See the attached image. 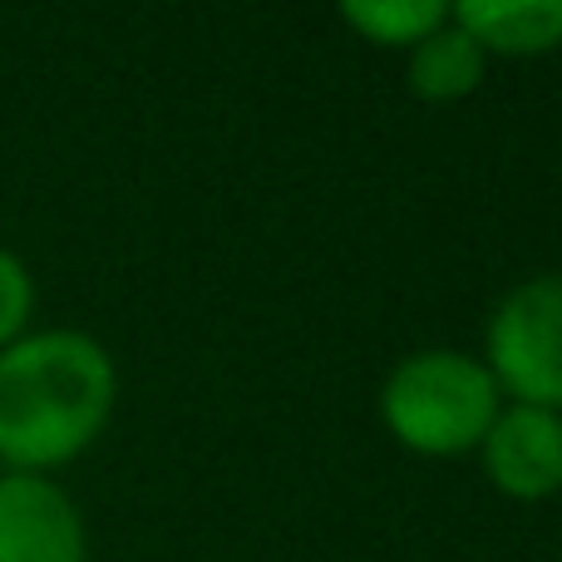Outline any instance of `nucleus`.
<instances>
[{
	"label": "nucleus",
	"mask_w": 562,
	"mask_h": 562,
	"mask_svg": "<svg viewBox=\"0 0 562 562\" xmlns=\"http://www.w3.org/2000/svg\"><path fill=\"white\" fill-rule=\"evenodd\" d=\"M479 449L494 488L508 498H548L562 488V415L553 409H498Z\"/></svg>",
	"instance_id": "5"
},
{
	"label": "nucleus",
	"mask_w": 562,
	"mask_h": 562,
	"mask_svg": "<svg viewBox=\"0 0 562 562\" xmlns=\"http://www.w3.org/2000/svg\"><path fill=\"white\" fill-rule=\"evenodd\" d=\"M484 65L488 55L479 49V40L469 30H459L454 20H445L435 35H425L409 49L405 79H409V94L429 99V104H445V99L474 94L479 79H484Z\"/></svg>",
	"instance_id": "7"
},
{
	"label": "nucleus",
	"mask_w": 562,
	"mask_h": 562,
	"mask_svg": "<svg viewBox=\"0 0 562 562\" xmlns=\"http://www.w3.org/2000/svg\"><path fill=\"white\" fill-rule=\"evenodd\" d=\"M385 425L415 454L479 449L498 419V385L464 350H419L385 380Z\"/></svg>",
	"instance_id": "2"
},
{
	"label": "nucleus",
	"mask_w": 562,
	"mask_h": 562,
	"mask_svg": "<svg viewBox=\"0 0 562 562\" xmlns=\"http://www.w3.org/2000/svg\"><path fill=\"white\" fill-rule=\"evenodd\" d=\"M75 498L45 474H0V562H85Z\"/></svg>",
	"instance_id": "4"
},
{
	"label": "nucleus",
	"mask_w": 562,
	"mask_h": 562,
	"mask_svg": "<svg viewBox=\"0 0 562 562\" xmlns=\"http://www.w3.org/2000/svg\"><path fill=\"white\" fill-rule=\"evenodd\" d=\"M30 311H35V281L10 247H0V350L25 336Z\"/></svg>",
	"instance_id": "9"
},
{
	"label": "nucleus",
	"mask_w": 562,
	"mask_h": 562,
	"mask_svg": "<svg viewBox=\"0 0 562 562\" xmlns=\"http://www.w3.org/2000/svg\"><path fill=\"white\" fill-rule=\"evenodd\" d=\"M484 340L498 395L562 415V277H533L508 291Z\"/></svg>",
	"instance_id": "3"
},
{
	"label": "nucleus",
	"mask_w": 562,
	"mask_h": 562,
	"mask_svg": "<svg viewBox=\"0 0 562 562\" xmlns=\"http://www.w3.org/2000/svg\"><path fill=\"white\" fill-rule=\"evenodd\" d=\"M119 375L85 330H35L0 350V459L45 474L79 459L114 415Z\"/></svg>",
	"instance_id": "1"
},
{
	"label": "nucleus",
	"mask_w": 562,
	"mask_h": 562,
	"mask_svg": "<svg viewBox=\"0 0 562 562\" xmlns=\"http://www.w3.org/2000/svg\"><path fill=\"white\" fill-rule=\"evenodd\" d=\"M340 15L375 45L415 49L449 20V5L445 0H350V5H340Z\"/></svg>",
	"instance_id": "8"
},
{
	"label": "nucleus",
	"mask_w": 562,
	"mask_h": 562,
	"mask_svg": "<svg viewBox=\"0 0 562 562\" xmlns=\"http://www.w3.org/2000/svg\"><path fill=\"white\" fill-rule=\"evenodd\" d=\"M449 20L494 55H548L562 45V0H464Z\"/></svg>",
	"instance_id": "6"
}]
</instances>
